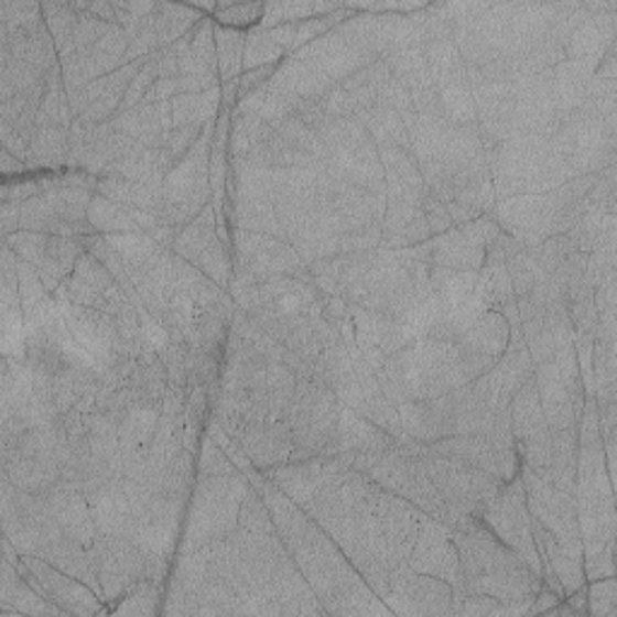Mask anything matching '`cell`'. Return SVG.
<instances>
[{
	"mask_svg": "<svg viewBox=\"0 0 617 617\" xmlns=\"http://www.w3.org/2000/svg\"><path fill=\"white\" fill-rule=\"evenodd\" d=\"M408 567L420 574L442 578V582L452 584L456 588L458 596H463L461 558L452 531L436 519L424 517V513L420 519V531L415 538L413 552H410L408 558Z\"/></svg>",
	"mask_w": 617,
	"mask_h": 617,
	"instance_id": "9",
	"label": "cell"
},
{
	"mask_svg": "<svg viewBox=\"0 0 617 617\" xmlns=\"http://www.w3.org/2000/svg\"><path fill=\"white\" fill-rule=\"evenodd\" d=\"M193 266H198L205 275H208L217 288H231V275H235V261H231V253L227 249V241L220 239V235H217L213 241H210V247L205 249L201 253V259L193 263Z\"/></svg>",
	"mask_w": 617,
	"mask_h": 617,
	"instance_id": "41",
	"label": "cell"
},
{
	"mask_svg": "<svg viewBox=\"0 0 617 617\" xmlns=\"http://www.w3.org/2000/svg\"><path fill=\"white\" fill-rule=\"evenodd\" d=\"M389 598L396 613H413V615H448L458 613L456 606V588L427 574L410 570L408 564L396 567L389 582Z\"/></svg>",
	"mask_w": 617,
	"mask_h": 617,
	"instance_id": "7",
	"label": "cell"
},
{
	"mask_svg": "<svg viewBox=\"0 0 617 617\" xmlns=\"http://www.w3.org/2000/svg\"><path fill=\"white\" fill-rule=\"evenodd\" d=\"M44 497L51 517H54V521L58 523L63 535L77 540V543H83L85 548L95 543L99 529L93 517L89 499L80 490H73V487L58 483L51 487L48 492H44Z\"/></svg>",
	"mask_w": 617,
	"mask_h": 617,
	"instance_id": "13",
	"label": "cell"
},
{
	"mask_svg": "<svg viewBox=\"0 0 617 617\" xmlns=\"http://www.w3.org/2000/svg\"><path fill=\"white\" fill-rule=\"evenodd\" d=\"M46 77L42 71L18 58H0V101L18 97V95H34L46 87Z\"/></svg>",
	"mask_w": 617,
	"mask_h": 617,
	"instance_id": "35",
	"label": "cell"
},
{
	"mask_svg": "<svg viewBox=\"0 0 617 617\" xmlns=\"http://www.w3.org/2000/svg\"><path fill=\"white\" fill-rule=\"evenodd\" d=\"M231 217H235V229L285 239V231H282L275 213V203L235 198V213H229V220Z\"/></svg>",
	"mask_w": 617,
	"mask_h": 617,
	"instance_id": "33",
	"label": "cell"
},
{
	"mask_svg": "<svg viewBox=\"0 0 617 617\" xmlns=\"http://www.w3.org/2000/svg\"><path fill=\"white\" fill-rule=\"evenodd\" d=\"M440 109L454 126L478 123V109H475V99L466 77L440 89Z\"/></svg>",
	"mask_w": 617,
	"mask_h": 617,
	"instance_id": "39",
	"label": "cell"
},
{
	"mask_svg": "<svg viewBox=\"0 0 617 617\" xmlns=\"http://www.w3.org/2000/svg\"><path fill=\"white\" fill-rule=\"evenodd\" d=\"M239 529L249 533H266V535L275 533L273 517H270V509L261 492L251 490L247 497H243L239 507Z\"/></svg>",
	"mask_w": 617,
	"mask_h": 617,
	"instance_id": "45",
	"label": "cell"
},
{
	"mask_svg": "<svg viewBox=\"0 0 617 617\" xmlns=\"http://www.w3.org/2000/svg\"><path fill=\"white\" fill-rule=\"evenodd\" d=\"M285 54L288 51L273 42L268 30L253 28L247 32V44H243V73L278 66L285 61Z\"/></svg>",
	"mask_w": 617,
	"mask_h": 617,
	"instance_id": "40",
	"label": "cell"
},
{
	"mask_svg": "<svg viewBox=\"0 0 617 617\" xmlns=\"http://www.w3.org/2000/svg\"><path fill=\"white\" fill-rule=\"evenodd\" d=\"M478 273L475 270H452L430 266V285L444 306H461L475 294Z\"/></svg>",
	"mask_w": 617,
	"mask_h": 617,
	"instance_id": "32",
	"label": "cell"
},
{
	"mask_svg": "<svg viewBox=\"0 0 617 617\" xmlns=\"http://www.w3.org/2000/svg\"><path fill=\"white\" fill-rule=\"evenodd\" d=\"M463 572V596L483 594L499 603L533 600L543 588V576L507 548L480 519H468L452 529Z\"/></svg>",
	"mask_w": 617,
	"mask_h": 617,
	"instance_id": "1",
	"label": "cell"
},
{
	"mask_svg": "<svg viewBox=\"0 0 617 617\" xmlns=\"http://www.w3.org/2000/svg\"><path fill=\"white\" fill-rule=\"evenodd\" d=\"M196 470L198 475H227L237 473L239 468L235 466V461L223 452V446L217 444L213 436L205 434L201 440V452L196 456Z\"/></svg>",
	"mask_w": 617,
	"mask_h": 617,
	"instance_id": "47",
	"label": "cell"
},
{
	"mask_svg": "<svg viewBox=\"0 0 617 617\" xmlns=\"http://www.w3.org/2000/svg\"><path fill=\"white\" fill-rule=\"evenodd\" d=\"M410 452H415L424 473L442 495L446 507L452 509L458 519H480L483 511L492 505V499L499 495L501 485L492 475H487L468 463L440 456L430 452L424 444L408 442L403 444Z\"/></svg>",
	"mask_w": 617,
	"mask_h": 617,
	"instance_id": "3",
	"label": "cell"
},
{
	"mask_svg": "<svg viewBox=\"0 0 617 617\" xmlns=\"http://www.w3.org/2000/svg\"><path fill=\"white\" fill-rule=\"evenodd\" d=\"M89 507H93V517L97 521L99 533L105 535H119V538H131L138 529V513L128 499L121 478L107 483L99 487L97 492L87 497Z\"/></svg>",
	"mask_w": 617,
	"mask_h": 617,
	"instance_id": "17",
	"label": "cell"
},
{
	"mask_svg": "<svg viewBox=\"0 0 617 617\" xmlns=\"http://www.w3.org/2000/svg\"><path fill=\"white\" fill-rule=\"evenodd\" d=\"M113 24L99 20L95 15H89V12H80V22H77L75 34H73V44L75 51H83V54H89L97 46V42L101 36H105Z\"/></svg>",
	"mask_w": 617,
	"mask_h": 617,
	"instance_id": "50",
	"label": "cell"
},
{
	"mask_svg": "<svg viewBox=\"0 0 617 617\" xmlns=\"http://www.w3.org/2000/svg\"><path fill=\"white\" fill-rule=\"evenodd\" d=\"M480 521L501 540V543L529 562L535 574L543 576V564H540V555L533 540V519L529 505H526L521 475L501 485L499 495L492 499V505L483 511Z\"/></svg>",
	"mask_w": 617,
	"mask_h": 617,
	"instance_id": "5",
	"label": "cell"
},
{
	"mask_svg": "<svg viewBox=\"0 0 617 617\" xmlns=\"http://www.w3.org/2000/svg\"><path fill=\"white\" fill-rule=\"evenodd\" d=\"M507 270H509V278H511V290H513V297H523V294H529L540 278H545L543 268L535 263V259L531 256L529 249H519L517 253L511 256L507 261Z\"/></svg>",
	"mask_w": 617,
	"mask_h": 617,
	"instance_id": "43",
	"label": "cell"
},
{
	"mask_svg": "<svg viewBox=\"0 0 617 617\" xmlns=\"http://www.w3.org/2000/svg\"><path fill=\"white\" fill-rule=\"evenodd\" d=\"M321 109L326 111L328 119H350L357 113V107L353 105V99L347 97L345 89L340 85H333L328 93L321 97Z\"/></svg>",
	"mask_w": 617,
	"mask_h": 617,
	"instance_id": "54",
	"label": "cell"
},
{
	"mask_svg": "<svg viewBox=\"0 0 617 617\" xmlns=\"http://www.w3.org/2000/svg\"><path fill=\"white\" fill-rule=\"evenodd\" d=\"M256 487L241 470L227 475H196L186 509V531L182 552L201 550L225 538L239 526V507Z\"/></svg>",
	"mask_w": 617,
	"mask_h": 617,
	"instance_id": "2",
	"label": "cell"
},
{
	"mask_svg": "<svg viewBox=\"0 0 617 617\" xmlns=\"http://www.w3.org/2000/svg\"><path fill=\"white\" fill-rule=\"evenodd\" d=\"M30 172H58L73 166L71 158V128L39 126L30 143Z\"/></svg>",
	"mask_w": 617,
	"mask_h": 617,
	"instance_id": "21",
	"label": "cell"
},
{
	"mask_svg": "<svg viewBox=\"0 0 617 617\" xmlns=\"http://www.w3.org/2000/svg\"><path fill=\"white\" fill-rule=\"evenodd\" d=\"M243 44H247V32L227 30L215 24V48H217V73H220V85L239 80L243 73Z\"/></svg>",
	"mask_w": 617,
	"mask_h": 617,
	"instance_id": "37",
	"label": "cell"
},
{
	"mask_svg": "<svg viewBox=\"0 0 617 617\" xmlns=\"http://www.w3.org/2000/svg\"><path fill=\"white\" fill-rule=\"evenodd\" d=\"M158 80H160L158 68H154V63L150 58L145 66L138 71V75L133 77V83H131V87H128V93L123 97L121 109H136L138 105H143L145 97L150 95V89L154 87V83H158Z\"/></svg>",
	"mask_w": 617,
	"mask_h": 617,
	"instance_id": "52",
	"label": "cell"
},
{
	"mask_svg": "<svg viewBox=\"0 0 617 617\" xmlns=\"http://www.w3.org/2000/svg\"><path fill=\"white\" fill-rule=\"evenodd\" d=\"M389 80H391L389 66H386L381 58H377V61H371L367 68L357 71L355 75H350L347 80H343L338 85L345 89L347 97L353 99V105L359 111V109L377 105V99L383 93V87L389 85Z\"/></svg>",
	"mask_w": 617,
	"mask_h": 617,
	"instance_id": "31",
	"label": "cell"
},
{
	"mask_svg": "<svg viewBox=\"0 0 617 617\" xmlns=\"http://www.w3.org/2000/svg\"><path fill=\"white\" fill-rule=\"evenodd\" d=\"M42 10H44L46 28L56 42L58 56L66 58L75 54L73 34L77 22H80V10L75 8V3H42Z\"/></svg>",
	"mask_w": 617,
	"mask_h": 617,
	"instance_id": "38",
	"label": "cell"
},
{
	"mask_svg": "<svg viewBox=\"0 0 617 617\" xmlns=\"http://www.w3.org/2000/svg\"><path fill=\"white\" fill-rule=\"evenodd\" d=\"M113 285H116V278L111 270L101 263L97 256L85 251L80 256V261L75 263L73 275L54 292V297L61 300V304L93 308L99 302L101 294Z\"/></svg>",
	"mask_w": 617,
	"mask_h": 617,
	"instance_id": "16",
	"label": "cell"
},
{
	"mask_svg": "<svg viewBox=\"0 0 617 617\" xmlns=\"http://www.w3.org/2000/svg\"><path fill=\"white\" fill-rule=\"evenodd\" d=\"M97 193L113 203H121L131 210H143L158 215L162 205V188L138 184V182H126V178H113V176H99Z\"/></svg>",
	"mask_w": 617,
	"mask_h": 617,
	"instance_id": "25",
	"label": "cell"
},
{
	"mask_svg": "<svg viewBox=\"0 0 617 617\" xmlns=\"http://www.w3.org/2000/svg\"><path fill=\"white\" fill-rule=\"evenodd\" d=\"M39 22H44L42 3H28V0H20V3H0V28L28 30Z\"/></svg>",
	"mask_w": 617,
	"mask_h": 617,
	"instance_id": "48",
	"label": "cell"
},
{
	"mask_svg": "<svg viewBox=\"0 0 617 617\" xmlns=\"http://www.w3.org/2000/svg\"><path fill=\"white\" fill-rule=\"evenodd\" d=\"M205 15L196 8L188 6H172V3H158L154 12L150 15V24L160 36L162 48H170L176 42H182L184 36L191 34V30L203 20Z\"/></svg>",
	"mask_w": 617,
	"mask_h": 617,
	"instance_id": "27",
	"label": "cell"
},
{
	"mask_svg": "<svg viewBox=\"0 0 617 617\" xmlns=\"http://www.w3.org/2000/svg\"><path fill=\"white\" fill-rule=\"evenodd\" d=\"M509 343H511L509 321L501 316L497 308H487V312L475 321V324L466 331V336H463L456 345L463 347V350L499 359L507 353Z\"/></svg>",
	"mask_w": 617,
	"mask_h": 617,
	"instance_id": "23",
	"label": "cell"
},
{
	"mask_svg": "<svg viewBox=\"0 0 617 617\" xmlns=\"http://www.w3.org/2000/svg\"><path fill=\"white\" fill-rule=\"evenodd\" d=\"M223 107V89L213 87L196 95H178L172 99V123L182 126H208L217 119Z\"/></svg>",
	"mask_w": 617,
	"mask_h": 617,
	"instance_id": "26",
	"label": "cell"
},
{
	"mask_svg": "<svg viewBox=\"0 0 617 617\" xmlns=\"http://www.w3.org/2000/svg\"><path fill=\"white\" fill-rule=\"evenodd\" d=\"M20 229V203H3V235H15Z\"/></svg>",
	"mask_w": 617,
	"mask_h": 617,
	"instance_id": "56",
	"label": "cell"
},
{
	"mask_svg": "<svg viewBox=\"0 0 617 617\" xmlns=\"http://www.w3.org/2000/svg\"><path fill=\"white\" fill-rule=\"evenodd\" d=\"M403 432L410 442L432 444L444 436L456 434L454 430V393L430 398V401H408L398 405Z\"/></svg>",
	"mask_w": 617,
	"mask_h": 617,
	"instance_id": "12",
	"label": "cell"
},
{
	"mask_svg": "<svg viewBox=\"0 0 617 617\" xmlns=\"http://www.w3.org/2000/svg\"><path fill=\"white\" fill-rule=\"evenodd\" d=\"M215 205H205L203 213L193 220L191 225L178 229V235L174 239V256L184 259L188 263H196L201 259V253L210 247V241L217 237L215 229Z\"/></svg>",
	"mask_w": 617,
	"mask_h": 617,
	"instance_id": "29",
	"label": "cell"
},
{
	"mask_svg": "<svg viewBox=\"0 0 617 617\" xmlns=\"http://www.w3.org/2000/svg\"><path fill=\"white\" fill-rule=\"evenodd\" d=\"M0 164H3V174H6V178L30 174L28 162H22L20 158H15V154L8 152V150H3V154H0Z\"/></svg>",
	"mask_w": 617,
	"mask_h": 617,
	"instance_id": "55",
	"label": "cell"
},
{
	"mask_svg": "<svg viewBox=\"0 0 617 617\" xmlns=\"http://www.w3.org/2000/svg\"><path fill=\"white\" fill-rule=\"evenodd\" d=\"M427 448L440 456L468 463V466L492 475V478L499 483L513 480L521 470V461L499 454L490 442L483 440L478 434H452V436H444L440 442L427 444Z\"/></svg>",
	"mask_w": 617,
	"mask_h": 617,
	"instance_id": "11",
	"label": "cell"
},
{
	"mask_svg": "<svg viewBox=\"0 0 617 617\" xmlns=\"http://www.w3.org/2000/svg\"><path fill=\"white\" fill-rule=\"evenodd\" d=\"M8 247L15 251V256L20 261H28L34 268H39L46 259L48 243H51V235H44V231H30V229H18L15 235L6 237Z\"/></svg>",
	"mask_w": 617,
	"mask_h": 617,
	"instance_id": "44",
	"label": "cell"
},
{
	"mask_svg": "<svg viewBox=\"0 0 617 617\" xmlns=\"http://www.w3.org/2000/svg\"><path fill=\"white\" fill-rule=\"evenodd\" d=\"M263 12H266V3H231V6H223L217 3V10L213 12V20L215 24H220V28L227 30H253V28H261V20H263Z\"/></svg>",
	"mask_w": 617,
	"mask_h": 617,
	"instance_id": "42",
	"label": "cell"
},
{
	"mask_svg": "<svg viewBox=\"0 0 617 617\" xmlns=\"http://www.w3.org/2000/svg\"><path fill=\"white\" fill-rule=\"evenodd\" d=\"M475 297H478L487 308H499L513 297L511 290V278L505 261L497 259H485V266L478 273V282H475Z\"/></svg>",
	"mask_w": 617,
	"mask_h": 617,
	"instance_id": "36",
	"label": "cell"
},
{
	"mask_svg": "<svg viewBox=\"0 0 617 617\" xmlns=\"http://www.w3.org/2000/svg\"><path fill=\"white\" fill-rule=\"evenodd\" d=\"M18 570L24 578L42 594L46 600L54 603L66 615H95L99 613L97 591L85 582L61 572L54 564L42 560L39 555H22L18 560Z\"/></svg>",
	"mask_w": 617,
	"mask_h": 617,
	"instance_id": "8",
	"label": "cell"
},
{
	"mask_svg": "<svg viewBox=\"0 0 617 617\" xmlns=\"http://www.w3.org/2000/svg\"><path fill=\"white\" fill-rule=\"evenodd\" d=\"M36 555L54 564V567H58L61 572H66L68 576L77 578V582H85L87 586H93L101 598L99 578L95 574L93 560H89V552L83 543H77V540L63 535L58 540H51V543H46L44 548H39Z\"/></svg>",
	"mask_w": 617,
	"mask_h": 617,
	"instance_id": "22",
	"label": "cell"
},
{
	"mask_svg": "<svg viewBox=\"0 0 617 617\" xmlns=\"http://www.w3.org/2000/svg\"><path fill=\"white\" fill-rule=\"evenodd\" d=\"M160 600V582L154 578H140V582L123 596L121 606L113 610L119 615H152L158 613Z\"/></svg>",
	"mask_w": 617,
	"mask_h": 617,
	"instance_id": "46",
	"label": "cell"
},
{
	"mask_svg": "<svg viewBox=\"0 0 617 617\" xmlns=\"http://www.w3.org/2000/svg\"><path fill=\"white\" fill-rule=\"evenodd\" d=\"M263 475L278 490H282L292 501H297L302 509H306L328 480V458L285 461L263 470Z\"/></svg>",
	"mask_w": 617,
	"mask_h": 617,
	"instance_id": "15",
	"label": "cell"
},
{
	"mask_svg": "<svg viewBox=\"0 0 617 617\" xmlns=\"http://www.w3.org/2000/svg\"><path fill=\"white\" fill-rule=\"evenodd\" d=\"M509 418H511V432L513 440H523L526 434L535 432L538 427H543L545 415H543V403H540V393L535 379L526 381L521 389L511 396L509 401Z\"/></svg>",
	"mask_w": 617,
	"mask_h": 617,
	"instance_id": "30",
	"label": "cell"
},
{
	"mask_svg": "<svg viewBox=\"0 0 617 617\" xmlns=\"http://www.w3.org/2000/svg\"><path fill=\"white\" fill-rule=\"evenodd\" d=\"M237 444L243 456L259 470H268L278 466V463H285L294 452L292 430L285 420L247 424L237 434Z\"/></svg>",
	"mask_w": 617,
	"mask_h": 617,
	"instance_id": "14",
	"label": "cell"
},
{
	"mask_svg": "<svg viewBox=\"0 0 617 617\" xmlns=\"http://www.w3.org/2000/svg\"><path fill=\"white\" fill-rule=\"evenodd\" d=\"M383 241V229L381 223L367 225L357 231H350V235L340 237V256H355V253H371L379 251Z\"/></svg>",
	"mask_w": 617,
	"mask_h": 617,
	"instance_id": "49",
	"label": "cell"
},
{
	"mask_svg": "<svg viewBox=\"0 0 617 617\" xmlns=\"http://www.w3.org/2000/svg\"><path fill=\"white\" fill-rule=\"evenodd\" d=\"M369 509L377 517L381 535L389 548V555L393 560V567L408 564L410 552H413L415 538L420 531L422 511L410 505L408 499L398 497L389 490H383L375 483L369 492Z\"/></svg>",
	"mask_w": 617,
	"mask_h": 617,
	"instance_id": "10",
	"label": "cell"
},
{
	"mask_svg": "<svg viewBox=\"0 0 617 617\" xmlns=\"http://www.w3.org/2000/svg\"><path fill=\"white\" fill-rule=\"evenodd\" d=\"M205 126H182V128H172L170 133L164 138V154L170 158L174 164L178 160L186 158V152L196 145V140L203 136Z\"/></svg>",
	"mask_w": 617,
	"mask_h": 617,
	"instance_id": "51",
	"label": "cell"
},
{
	"mask_svg": "<svg viewBox=\"0 0 617 617\" xmlns=\"http://www.w3.org/2000/svg\"><path fill=\"white\" fill-rule=\"evenodd\" d=\"M396 442L377 424H371L355 410L343 408L338 420V454H381L393 448Z\"/></svg>",
	"mask_w": 617,
	"mask_h": 617,
	"instance_id": "19",
	"label": "cell"
},
{
	"mask_svg": "<svg viewBox=\"0 0 617 617\" xmlns=\"http://www.w3.org/2000/svg\"><path fill=\"white\" fill-rule=\"evenodd\" d=\"M105 600L123 598L140 578H148L150 560L131 538L99 533L87 548Z\"/></svg>",
	"mask_w": 617,
	"mask_h": 617,
	"instance_id": "6",
	"label": "cell"
},
{
	"mask_svg": "<svg viewBox=\"0 0 617 617\" xmlns=\"http://www.w3.org/2000/svg\"><path fill=\"white\" fill-rule=\"evenodd\" d=\"M422 54L424 61H427V68L436 89L466 77V63H463L454 39H434V42L422 46Z\"/></svg>",
	"mask_w": 617,
	"mask_h": 617,
	"instance_id": "28",
	"label": "cell"
},
{
	"mask_svg": "<svg viewBox=\"0 0 617 617\" xmlns=\"http://www.w3.org/2000/svg\"><path fill=\"white\" fill-rule=\"evenodd\" d=\"M87 225L97 235H131V231H145L152 235L154 227L160 225V217L154 213H143V210H131L121 203H113L105 196L95 193L93 205H89L87 213Z\"/></svg>",
	"mask_w": 617,
	"mask_h": 617,
	"instance_id": "18",
	"label": "cell"
},
{
	"mask_svg": "<svg viewBox=\"0 0 617 617\" xmlns=\"http://www.w3.org/2000/svg\"><path fill=\"white\" fill-rule=\"evenodd\" d=\"M617 594H615V578L603 576L594 578V584L588 588V600H591V613L596 615H615L617 610Z\"/></svg>",
	"mask_w": 617,
	"mask_h": 617,
	"instance_id": "53",
	"label": "cell"
},
{
	"mask_svg": "<svg viewBox=\"0 0 617 617\" xmlns=\"http://www.w3.org/2000/svg\"><path fill=\"white\" fill-rule=\"evenodd\" d=\"M355 119L362 123L369 140L377 148H410V131L398 111L383 105H371L367 109H359Z\"/></svg>",
	"mask_w": 617,
	"mask_h": 617,
	"instance_id": "24",
	"label": "cell"
},
{
	"mask_svg": "<svg viewBox=\"0 0 617 617\" xmlns=\"http://www.w3.org/2000/svg\"><path fill=\"white\" fill-rule=\"evenodd\" d=\"M162 408L138 403L119 420V442L121 448H140L152 442L160 427Z\"/></svg>",
	"mask_w": 617,
	"mask_h": 617,
	"instance_id": "34",
	"label": "cell"
},
{
	"mask_svg": "<svg viewBox=\"0 0 617 617\" xmlns=\"http://www.w3.org/2000/svg\"><path fill=\"white\" fill-rule=\"evenodd\" d=\"M3 475L18 490L44 495L61 483V466L48 456H12L3 458Z\"/></svg>",
	"mask_w": 617,
	"mask_h": 617,
	"instance_id": "20",
	"label": "cell"
},
{
	"mask_svg": "<svg viewBox=\"0 0 617 617\" xmlns=\"http://www.w3.org/2000/svg\"><path fill=\"white\" fill-rule=\"evenodd\" d=\"M3 529L20 555H36L51 540L63 538L44 495L18 490L3 475Z\"/></svg>",
	"mask_w": 617,
	"mask_h": 617,
	"instance_id": "4",
	"label": "cell"
}]
</instances>
